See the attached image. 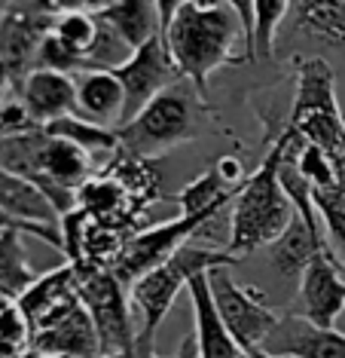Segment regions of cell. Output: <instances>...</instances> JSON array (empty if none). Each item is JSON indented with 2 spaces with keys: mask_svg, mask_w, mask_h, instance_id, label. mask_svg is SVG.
<instances>
[{
  "mask_svg": "<svg viewBox=\"0 0 345 358\" xmlns=\"http://www.w3.org/2000/svg\"><path fill=\"white\" fill-rule=\"evenodd\" d=\"M244 34L233 0L229 3H202L180 0L171 25L162 31L177 74L205 92L208 77L226 64H238L235 43Z\"/></svg>",
  "mask_w": 345,
  "mask_h": 358,
  "instance_id": "1",
  "label": "cell"
},
{
  "mask_svg": "<svg viewBox=\"0 0 345 358\" xmlns=\"http://www.w3.org/2000/svg\"><path fill=\"white\" fill-rule=\"evenodd\" d=\"M291 141V129H281V135L272 141L263 162L248 175L242 193L233 202V217H229V242L226 251L238 264L244 257L257 255L260 248H269L281 236L291 221L297 217L287 193L281 190L278 172H281V159Z\"/></svg>",
  "mask_w": 345,
  "mask_h": 358,
  "instance_id": "2",
  "label": "cell"
},
{
  "mask_svg": "<svg viewBox=\"0 0 345 358\" xmlns=\"http://www.w3.org/2000/svg\"><path fill=\"white\" fill-rule=\"evenodd\" d=\"M211 108L190 80H177L147 108L119 126L122 150L138 159H159L168 150L190 144L205 132H211Z\"/></svg>",
  "mask_w": 345,
  "mask_h": 358,
  "instance_id": "3",
  "label": "cell"
},
{
  "mask_svg": "<svg viewBox=\"0 0 345 358\" xmlns=\"http://www.w3.org/2000/svg\"><path fill=\"white\" fill-rule=\"evenodd\" d=\"M297 92L287 129H293L302 141L324 150L336 166L345 169V117L336 99V74L321 55H309L297 62Z\"/></svg>",
  "mask_w": 345,
  "mask_h": 358,
  "instance_id": "4",
  "label": "cell"
},
{
  "mask_svg": "<svg viewBox=\"0 0 345 358\" xmlns=\"http://www.w3.org/2000/svg\"><path fill=\"white\" fill-rule=\"evenodd\" d=\"M238 260L229 255L226 248H208V245H196V242H186L180 251H175L166 264H159L156 270H150L144 279H138L129 288L131 297V309L141 313V328H138V337H144L147 343H156V334H159V324L166 322L168 309L175 306L177 294L184 288H190L193 279L220 270V266H233Z\"/></svg>",
  "mask_w": 345,
  "mask_h": 358,
  "instance_id": "5",
  "label": "cell"
},
{
  "mask_svg": "<svg viewBox=\"0 0 345 358\" xmlns=\"http://www.w3.org/2000/svg\"><path fill=\"white\" fill-rule=\"evenodd\" d=\"M77 273L80 303L98 331L101 355L129 352L138 340V328L131 322V297L113 270H73Z\"/></svg>",
  "mask_w": 345,
  "mask_h": 358,
  "instance_id": "6",
  "label": "cell"
},
{
  "mask_svg": "<svg viewBox=\"0 0 345 358\" xmlns=\"http://www.w3.org/2000/svg\"><path fill=\"white\" fill-rule=\"evenodd\" d=\"M208 288L214 297L217 315L226 324V331L233 334V340L242 346V352H257L263 340L272 334L281 315L266 303V297L251 285H238L229 273V266L208 273Z\"/></svg>",
  "mask_w": 345,
  "mask_h": 358,
  "instance_id": "7",
  "label": "cell"
},
{
  "mask_svg": "<svg viewBox=\"0 0 345 358\" xmlns=\"http://www.w3.org/2000/svg\"><path fill=\"white\" fill-rule=\"evenodd\" d=\"M214 217L217 215H193V217L177 215V217H171V221L144 227V230L131 236L126 242V248L119 251L117 264H113V275H117L126 288H131V285L138 279H144L150 270L166 264L186 242H193V236H199Z\"/></svg>",
  "mask_w": 345,
  "mask_h": 358,
  "instance_id": "8",
  "label": "cell"
},
{
  "mask_svg": "<svg viewBox=\"0 0 345 358\" xmlns=\"http://www.w3.org/2000/svg\"><path fill=\"white\" fill-rule=\"evenodd\" d=\"M55 3H6L0 10V62L10 68L13 86L34 71L40 43L55 25Z\"/></svg>",
  "mask_w": 345,
  "mask_h": 358,
  "instance_id": "9",
  "label": "cell"
},
{
  "mask_svg": "<svg viewBox=\"0 0 345 358\" xmlns=\"http://www.w3.org/2000/svg\"><path fill=\"white\" fill-rule=\"evenodd\" d=\"M113 74L119 77L122 89H126V123L131 117H138L156 95H162L168 86L184 80L177 74L175 62H171V52H168L162 34L153 37L150 43H144L141 50L131 52V59L122 64V68L113 71Z\"/></svg>",
  "mask_w": 345,
  "mask_h": 358,
  "instance_id": "10",
  "label": "cell"
},
{
  "mask_svg": "<svg viewBox=\"0 0 345 358\" xmlns=\"http://www.w3.org/2000/svg\"><path fill=\"white\" fill-rule=\"evenodd\" d=\"M300 315L318 328H336L345 313V264L336 255H318L297 285Z\"/></svg>",
  "mask_w": 345,
  "mask_h": 358,
  "instance_id": "11",
  "label": "cell"
},
{
  "mask_svg": "<svg viewBox=\"0 0 345 358\" xmlns=\"http://www.w3.org/2000/svg\"><path fill=\"white\" fill-rule=\"evenodd\" d=\"M257 352L269 358H345V331L318 328L300 313H287Z\"/></svg>",
  "mask_w": 345,
  "mask_h": 358,
  "instance_id": "12",
  "label": "cell"
},
{
  "mask_svg": "<svg viewBox=\"0 0 345 358\" xmlns=\"http://www.w3.org/2000/svg\"><path fill=\"white\" fill-rule=\"evenodd\" d=\"M22 319L28 322L31 334L43 331L46 324L61 319L64 313H71L73 306H80V291H77V273L71 264H61L55 270L37 275L24 294L15 300Z\"/></svg>",
  "mask_w": 345,
  "mask_h": 358,
  "instance_id": "13",
  "label": "cell"
},
{
  "mask_svg": "<svg viewBox=\"0 0 345 358\" xmlns=\"http://www.w3.org/2000/svg\"><path fill=\"white\" fill-rule=\"evenodd\" d=\"M31 346L37 358H101L98 331L83 303L46 324L43 331L31 334Z\"/></svg>",
  "mask_w": 345,
  "mask_h": 358,
  "instance_id": "14",
  "label": "cell"
},
{
  "mask_svg": "<svg viewBox=\"0 0 345 358\" xmlns=\"http://www.w3.org/2000/svg\"><path fill=\"white\" fill-rule=\"evenodd\" d=\"M77 89V117L92 126L113 129L126 123V89L113 71H86L73 77Z\"/></svg>",
  "mask_w": 345,
  "mask_h": 358,
  "instance_id": "15",
  "label": "cell"
},
{
  "mask_svg": "<svg viewBox=\"0 0 345 358\" xmlns=\"http://www.w3.org/2000/svg\"><path fill=\"white\" fill-rule=\"evenodd\" d=\"M22 95L24 108L31 110L37 126L59 123V120L77 117V89L73 77L55 74V71H31L15 89Z\"/></svg>",
  "mask_w": 345,
  "mask_h": 358,
  "instance_id": "16",
  "label": "cell"
},
{
  "mask_svg": "<svg viewBox=\"0 0 345 358\" xmlns=\"http://www.w3.org/2000/svg\"><path fill=\"white\" fill-rule=\"evenodd\" d=\"M190 306H193V328H196V358H244L242 346L233 340L226 324L220 322L214 297L208 288V273L193 279L190 288Z\"/></svg>",
  "mask_w": 345,
  "mask_h": 358,
  "instance_id": "17",
  "label": "cell"
},
{
  "mask_svg": "<svg viewBox=\"0 0 345 358\" xmlns=\"http://www.w3.org/2000/svg\"><path fill=\"white\" fill-rule=\"evenodd\" d=\"M318 255H336V251L327 239L311 233L300 217H293L291 227L269 245V264L278 273V279L287 285H300L302 273L309 270V264Z\"/></svg>",
  "mask_w": 345,
  "mask_h": 358,
  "instance_id": "18",
  "label": "cell"
},
{
  "mask_svg": "<svg viewBox=\"0 0 345 358\" xmlns=\"http://www.w3.org/2000/svg\"><path fill=\"white\" fill-rule=\"evenodd\" d=\"M92 13L126 40V46L131 52L141 50L144 43H150L153 37L162 34L159 6H156L153 0H113V3H92Z\"/></svg>",
  "mask_w": 345,
  "mask_h": 358,
  "instance_id": "19",
  "label": "cell"
},
{
  "mask_svg": "<svg viewBox=\"0 0 345 358\" xmlns=\"http://www.w3.org/2000/svg\"><path fill=\"white\" fill-rule=\"evenodd\" d=\"M0 211L15 217V221L59 227V215L46 202L43 193L34 184L22 181L19 175L6 172V169H0Z\"/></svg>",
  "mask_w": 345,
  "mask_h": 358,
  "instance_id": "20",
  "label": "cell"
},
{
  "mask_svg": "<svg viewBox=\"0 0 345 358\" xmlns=\"http://www.w3.org/2000/svg\"><path fill=\"white\" fill-rule=\"evenodd\" d=\"M244 187V184H242ZM242 187L229 184L220 169H208L205 175H199L196 181H190L184 190L177 193V208L184 217L193 215H220L229 202H235V196L242 193Z\"/></svg>",
  "mask_w": 345,
  "mask_h": 358,
  "instance_id": "21",
  "label": "cell"
},
{
  "mask_svg": "<svg viewBox=\"0 0 345 358\" xmlns=\"http://www.w3.org/2000/svg\"><path fill=\"white\" fill-rule=\"evenodd\" d=\"M291 19L309 37L324 43H345V0H300L293 3Z\"/></svg>",
  "mask_w": 345,
  "mask_h": 358,
  "instance_id": "22",
  "label": "cell"
},
{
  "mask_svg": "<svg viewBox=\"0 0 345 358\" xmlns=\"http://www.w3.org/2000/svg\"><path fill=\"white\" fill-rule=\"evenodd\" d=\"M43 129H46L49 135L68 138V141H73L77 148H83L89 157H92L98 172H101V169L122 150L119 132H113V129H101V126H92V123H86V120H80V117L59 120V123H49Z\"/></svg>",
  "mask_w": 345,
  "mask_h": 358,
  "instance_id": "23",
  "label": "cell"
},
{
  "mask_svg": "<svg viewBox=\"0 0 345 358\" xmlns=\"http://www.w3.org/2000/svg\"><path fill=\"white\" fill-rule=\"evenodd\" d=\"M55 6H59V13H55L52 34L68 50L77 52L80 59H86L98 40V28H101L92 13V3H55Z\"/></svg>",
  "mask_w": 345,
  "mask_h": 358,
  "instance_id": "24",
  "label": "cell"
},
{
  "mask_svg": "<svg viewBox=\"0 0 345 358\" xmlns=\"http://www.w3.org/2000/svg\"><path fill=\"white\" fill-rule=\"evenodd\" d=\"M22 236V230H13L0 239V297L6 300H19L37 279V273L28 264V255H24Z\"/></svg>",
  "mask_w": 345,
  "mask_h": 358,
  "instance_id": "25",
  "label": "cell"
},
{
  "mask_svg": "<svg viewBox=\"0 0 345 358\" xmlns=\"http://www.w3.org/2000/svg\"><path fill=\"white\" fill-rule=\"evenodd\" d=\"M291 0H254V34H251V62L272 59L275 37L284 19H291Z\"/></svg>",
  "mask_w": 345,
  "mask_h": 358,
  "instance_id": "26",
  "label": "cell"
},
{
  "mask_svg": "<svg viewBox=\"0 0 345 358\" xmlns=\"http://www.w3.org/2000/svg\"><path fill=\"white\" fill-rule=\"evenodd\" d=\"M311 199H315V208L321 215L327 239H330V245H336V257L345 264V172L339 184L330 187V190H315Z\"/></svg>",
  "mask_w": 345,
  "mask_h": 358,
  "instance_id": "27",
  "label": "cell"
},
{
  "mask_svg": "<svg viewBox=\"0 0 345 358\" xmlns=\"http://www.w3.org/2000/svg\"><path fill=\"white\" fill-rule=\"evenodd\" d=\"M0 358H37L28 322L22 319L15 300L6 297H0Z\"/></svg>",
  "mask_w": 345,
  "mask_h": 358,
  "instance_id": "28",
  "label": "cell"
},
{
  "mask_svg": "<svg viewBox=\"0 0 345 358\" xmlns=\"http://www.w3.org/2000/svg\"><path fill=\"white\" fill-rule=\"evenodd\" d=\"M101 358H162L156 352V343H147L144 337L135 340V346L129 349V352H119V355H101Z\"/></svg>",
  "mask_w": 345,
  "mask_h": 358,
  "instance_id": "29",
  "label": "cell"
},
{
  "mask_svg": "<svg viewBox=\"0 0 345 358\" xmlns=\"http://www.w3.org/2000/svg\"><path fill=\"white\" fill-rule=\"evenodd\" d=\"M10 92H15V86H13V74H10V68H6V64L0 62V101H3Z\"/></svg>",
  "mask_w": 345,
  "mask_h": 358,
  "instance_id": "30",
  "label": "cell"
},
{
  "mask_svg": "<svg viewBox=\"0 0 345 358\" xmlns=\"http://www.w3.org/2000/svg\"><path fill=\"white\" fill-rule=\"evenodd\" d=\"M175 358H196V340H184V346L177 349Z\"/></svg>",
  "mask_w": 345,
  "mask_h": 358,
  "instance_id": "31",
  "label": "cell"
},
{
  "mask_svg": "<svg viewBox=\"0 0 345 358\" xmlns=\"http://www.w3.org/2000/svg\"><path fill=\"white\" fill-rule=\"evenodd\" d=\"M244 358H269V355H263V352H248Z\"/></svg>",
  "mask_w": 345,
  "mask_h": 358,
  "instance_id": "32",
  "label": "cell"
}]
</instances>
